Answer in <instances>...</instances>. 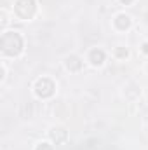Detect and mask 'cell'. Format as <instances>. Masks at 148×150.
Listing matches in <instances>:
<instances>
[{
    "label": "cell",
    "instance_id": "obj_3",
    "mask_svg": "<svg viewBox=\"0 0 148 150\" xmlns=\"http://www.w3.org/2000/svg\"><path fill=\"white\" fill-rule=\"evenodd\" d=\"M56 91V84L49 79V77H42L35 82V94L38 98L45 100V98H51Z\"/></svg>",
    "mask_w": 148,
    "mask_h": 150
},
{
    "label": "cell",
    "instance_id": "obj_8",
    "mask_svg": "<svg viewBox=\"0 0 148 150\" xmlns=\"http://www.w3.org/2000/svg\"><path fill=\"white\" fill-rule=\"evenodd\" d=\"M115 56L120 58V59H125V58L129 56V51H127L125 47H115Z\"/></svg>",
    "mask_w": 148,
    "mask_h": 150
},
{
    "label": "cell",
    "instance_id": "obj_7",
    "mask_svg": "<svg viewBox=\"0 0 148 150\" xmlns=\"http://www.w3.org/2000/svg\"><path fill=\"white\" fill-rule=\"evenodd\" d=\"M113 23H115V26H117L118 30H127V28L131 26V18H129L127 14H118Z\"/></svg>",
    "mask_w": 148,
    "mask_h": 150
},
{
    "label": "cell",
    "instance_id": "obj_11",
    "mask_svg": "<svg viewBox=\"0 0 148 150\" xmlns=\"http://www.w3.org/2000/svg\"><path fill=\"white\" fill-rule=\"evenodd\" d=\"M120 2H122V4H124V5H131V4H132V2H134V0H120Z\"/></svg>",
    "mask_w": 148,
    "mask_h": 150
},
{
    "label": "cell",
    "instance_id": "obj_2",
    "mask_svg": "<svg viewBox=\"0 0 148 150\" xmlns=\"http://www.w3.org/2000/svg\"><path fill=\"white\" fill-rule=\"evenodd\" d=\"M14 12L19 19H32L37 12V2L35 0H16Z\"/></svg>",
    "mask_w": 148,
    "mask_h": 150
},
{
    "label": "cell",
    "instance_id": "obj_4",
    "mask_svg": "<svg viewBox=\"0 0 148 150\" xmlns=\"http://www.w3.org/2000/svg\"><path fill=\"white\" fill-rule=\"evenodd\" d=\"M49 136H51V140H52L56 145H59V143H65V142L68 140V131H66L65 127H52V129L49 131Z\"/></svg>",
    "mask_w": 148,
    "mask_h": 150
},
{
    "label": "cell",
    "instance_id": "obj_6",
    "mask_svg": "<svg viewBox=\"0 0 148 150\" xmlns=\"http://www.w3.org/2000/svg\"><path fill=\"white\" fill-rule=\"evenodd\" d=\"M66 68H68L70 72H78V70L82 68V61H80V58L75 56V54L68 56V58H66Z\"/></svg>",
    "mask_w": 148,
    "mask_h": 150
},
{
    "label": "cell",
    "instance_id": "obj_1",
    "mask_svg": "<svg viewBox=\"0 0 148 150\" xmlns=\"http://www.w3.org/2000/svg\"><path fill=\"white\" fill-rule=\"evenodd\" d=\"M0 49L5 56H18L23 51V37L18 32H5L0 38Z\"/></svg>",
    "mask_w": 148,
    "mask_h": 150
},
{
    "label": "cell",
    "instance_id": "obj_9",
    "mask_svg": "<svg viewBox=\"0 0 148 150\" xmlns=\"http://www.w3.org/2000/svg\"><path fill=\"white\" fill-rule=\"evenodd\" d=\"M35 150H52V147L49 145V143H45V142H42V143H38L37 149Z\"/></svg>",
    "mask_w": 148,
    "mask_h": 150
},
{
    "label": "cell",
    "instance_id": "obj_5",
    "mask_svg": "<svg viewBox=\"0 0 148 150\" xmlns=\"http://www.w3.org/2000/svg\"><path fill=\"white\" fill-rule=\"evenodd\" d=\"M105 58H106V54H105V51L103 49H91V52H89V61L94 65V67H98V65H101L103 61H105Z\"/></svg>",
    "mask_w": 148,
    "mask_h": 150
},
{
    "label": "cell",
    "instance_id": "obj_10",
    "mask_svg": "<svg viewBox=\"0 0 148 150\" xmlns=\"http://www.w3.org/2000/svg\"><path fill=\"white\" fill-rule=\"evenodd\" d=\"M141 49H143V52H145V54H148V42H145V44L141 45Z\"/></svg>",
    "mask_w": 148,
    "mask_h": 150
}]
</instances>
